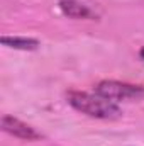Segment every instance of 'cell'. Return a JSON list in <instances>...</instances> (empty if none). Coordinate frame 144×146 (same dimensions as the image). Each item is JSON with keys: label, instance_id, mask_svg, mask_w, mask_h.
<instances>
[{"label": "cell", "instance_id": "obj_2", "mask_svg": "<svg viewBox=\"0 0 144 146\" xmlns=\"http://www.w3.org/2000/svg\"><path fill=\"white\" fill-rule=\"evenodd\" d=\"M95 94L107 99L114 104L119 102H134L144 99V85L119 82V80H102L93 87Z\"/></svg>", "mask_w": 144, "mask_h": 146}, {"label": "cell", "instance_id": "obj_5", "mask_svg": "<svg viewBox=\"0 0 144 146\" xmlns=\"http://www.w3.org/2000/svg\"><path fill=\"white\" fill-rule=\"evenodd\" d=\"M2 44L12 49H20V51H34L39 48V41L34 37H24V36H2Z\"/></svg>", "mask_w": 144, "mask_h": 146}, {"label": "cell", "instance_id": "obj_6", "mask_svg": "<svg viewBox=\"0 0 144 146\" xmlns=\"http://www.w3.org/2000/svg\"><path fill=\"white\" fill-rule=\"evenodd\" d=\"M139 58H141V60H144V46L139 49Z\"/></svg>", "mask_w": 144, "mask_h": 146}, {"label": "cell", "instance_id": "obj_3", "mask_svg": "<svg viewBox=\"0 0 144 146\" xmlns=\"http://www.w3.org/2000/svg\"><path fill=\"white\" fill-rule=\"evenodd\" d=\"M2 129L7 134L14 136L17 139H22V141H37L42 138V134L36 131L32 126H29L27 122H24L14 115H9V114H5L2 117Z\"/></svg>", "mask_w": 144, "mask_h": 146}, {"label": "cell", "instance_id": "obj_1", "mask_svg": "<svg viewBox=\"0 0 144 146\" xmlns=\"http://www.w3.org/2000/svg\"><path fill=\"white\" fill-rule=\"evenodd\" d=\"M66 100L75 110H78L88 117H93V119L114 121V119H119L122 115V110L117 104L110 102L97 94L70 90L66 94Z\"/></svg>", "mask_w": 144, "mask_h": 146}, {"label": "cell", "instance_id": "obj_4", "mask_svg": "<svg viewBox=\"0 0 144 146\" xmlns=\"http://www.w3.org/2000/svg\"><path fill=\"white\" fill-rule=\"evenodd\" d=\"M59 10L63 15H66L70 19H95L97 17L95 12L88 5H85L78 0H61Z\"/></svg>", "mask_w": 144, "mask_h": 146}]
</instances>
